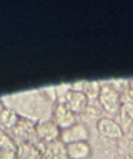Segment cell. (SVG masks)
<instances>
[{"label":"cell","mask_w":133,"mask_h":159,"mask_svg":"<svg viewBox=\"0 0 133 159\" xmlns=\"http://www.w3.org/2000/svg\"><path fill=\"white\" fill-rule=\"evenodd\" d=\"M50 96L46 95V91H31L24 93H14V95L3 96L2 102L6 107H10L18 116L27 120H50L46 117L52 116L53 105Z\"/></svg>","instance_id":"cell-1"},{"label":"cell","mask_w":133,"mask_h":159,"mask_svg":"<svg viewBox=\"0 0 133 159\" xmlns=\"http://www.w3.org/2000/svg\"><path fill=\"white\" fill-rule=\"evenodd\" d=\"M98 101H100L102 109L107 113H118L121 110V95L114 87L111 85H104L101 87L100 95H98Z\"/></svg>","instance_id":"cell-2"},{"label":"cell","mask_w":133,"mask_h":159,"mask_svg":"<svg viewBox=\"0 0 133 159\" xmlns=\"http://www.w3.org/2000/svg\"><path fill=\"white\" fill-rule=\"evenodd\" d=\"M60 143L69 145L73 143H87L90 140V130L86 124L76 123L74 126L60 131Z\"/></svg>","instance_id":"cell-3"},{"label":"cell","mask_w":133,"mask_h":159,"mask_svg":"<svg viewBox=\"0 0 133 159\" xmlns=\"http://www.w3.org/2000/svg\"><path fill=\"white\" fill-rule=\"evenodd\" d=\"M52 121L62 131V130H66L77 123V115L73 113L72 110L67 107L66 103H58L53 106Z\"/></svg>","instance_id":"cell-4"},{"label":"cell","mask_w":133,"mask_h":159,"mask_svg":"<svg viewBox=\"0 0 133 159\" xmlns=\"http://www.w3.org/2000/svg\"><path fill=\"white\" fill-rule=\"evenodd\" d=\"M35 133L39 143L52 144L60 138V129L52 120H41L35 124Z\"/></svg>","instance_id":"cell-5"},{"label":"cell","mask_w":133,"mask_h":159,"mask_svg":"<svg viewBox=\"0 0 133 159\" xmlns=\"http://www.w3.org/2000/svg\"><path fill=\"white\" fill-rule=\"evenodd\" d=\"M97 130L102 137L109 140H119L121 137H123V129L121 124L109 117H101L97 121Z\"/></svg>","instance_id":"cell-6"},{"label":"cell","mask_w":133,"mask_h":159,"mask_svg":"<svg viewBox=\"0 0 133 159\" xmlns=\"http://www.w3.org/2000/svg\"><path fill=\"white\" fill-rule=\"evenodd\" d=\"M62 103H66L67 107L73 113L78 115V113H84V110L87 109V106H88V98L86 96V93L83 91L73 89L66 93V98H64V101Z\"/></svg>","instance_id":"cell-7"},{"label":"cell","mask_w":133,"mask_h":159,"mask_svg":"<svg viewBox=\"0 0 133 159\" xmlns=\"http://www.w3.org/2000/svg\"><path fill=\"white\" fill-rule=\"evenodd\" d=\"M91 155V147L87 143H73L66 145V157L69 159H87Z\"/></svg>","instance_id":"cell-8"},{"label":"cell","mask_w":133,"mask_h":159,"mask_svg":"<svg viewBox=\"0 0 133 159\" xmlns=\"http://www.w3.org/2000/svg\"><path fill=\"white\" fill-rule=\"evenodd\" d=\"M20 121V116L17 115V112H14L10 107H4L0 113V129H3L6 133H8L10 130H13L17 126V123Z\"/></svg>","instance_id":"cell-9"},{"label":"cell","mask_w":133,"mask_h":159,"mask_svg":"<svg viewBox=\"0 0 133 159\" xmlns=\"http://www.w3.org/2000/svg\"><path fill=\"white\" fill-rule=\"evenodd\" d=\"M17 158L18 159H41L39 158V151L36 145L30 143H24L17 145Z\"/></svg>","instance_id":"cell-10"},{"label":"cell","mask_w":133,"mask_h":159,"mask_svg":"<svg viewBox=\"0 0 133 159\" xmlns=\"http://www.w3.org/2000/svg\"><path fill=\"white\" fill-rule=\"evenodd\" d=\"M0 151H17L16 143L3 129H0Z\"/></svg>","instance_id":"cell-11"},{"label":"cell","mask_w":133,"mask_h":159,"mask_svg":"<svg viewBox=\"0 0 133 159\" xmlns=\"http://www.w3.org/2000/svg\"><path fill=\"white\" fill-rule=\"evenodd\" d=\"M121 116H122V120L125 121V126H129L133 121V103L125 102L121 105Z\"/></svg>","instance_id":"cell-12"},{"label":"cell","mask_w":133,"mask_h":159,"mask_svg":"<svg viewBox=\"0 0 133 159\" xmlns=\"http://www.w3.org/2000/svg\"><path fill=\"white\" fill-rule=\"evenodd\" d=\"M100 91H101V87L98 85V82H90V84H87L84 93H86V96L88 98V101H90V99L98 98V95H100Z\"/></svg>","instance_id":"cell-13"},{"label":"cell","mask_w":133,"mask_h":159,"mask_svg":"<svg viewBox=\"0 0 133 159\" xmlns=\"http://www.w3.org/2000/svg\"><path fill=\"white\" fill-rule=\"evenodd\" d=\"M0 159H18L16 151H0Z\"/></svg>","instance_id":"cell-14"},{"label":"cell","mask_w":133,"mask_h":159,"mask_svg":"<svg viewBox=\"0 0 133 159\" xmlns=\"http://www.w3.org/2000/svg\"><path fill=\"white\" fill-rule=\"evenodd\" d=\"M125 102H129V103H133V91L132 89H128L125 92Z\"/></svg>","instance_id":"cell-15"},{"label":"cell","mask_w":133,"mask_h":159,"mask_svg":"<svg viewBox=\"0 0 133 159\" xmlns=\"http://www.w3.org/2000/svg\"><path fill=\"white\" fill-rule=\"evenodd\" d=\"M129 89H132V91H133V80H132L131 82H129Z\"/></svg>","instance_id":"cell-16"},{"label":"cell","mask_w":133,"mask_h":159,"mask_svg":"<svg viewBox=\"0 0 133 159\" xmlns=\"http://www.w3.org/2000/svg\"><path fill=\"white\" fill-rule=\"evenodd\" d=\"M3 109H4V107H3V102L0 101V113H2V110H3Z\"/></svg>","instance_id":"cell-17"}]
</instances>
